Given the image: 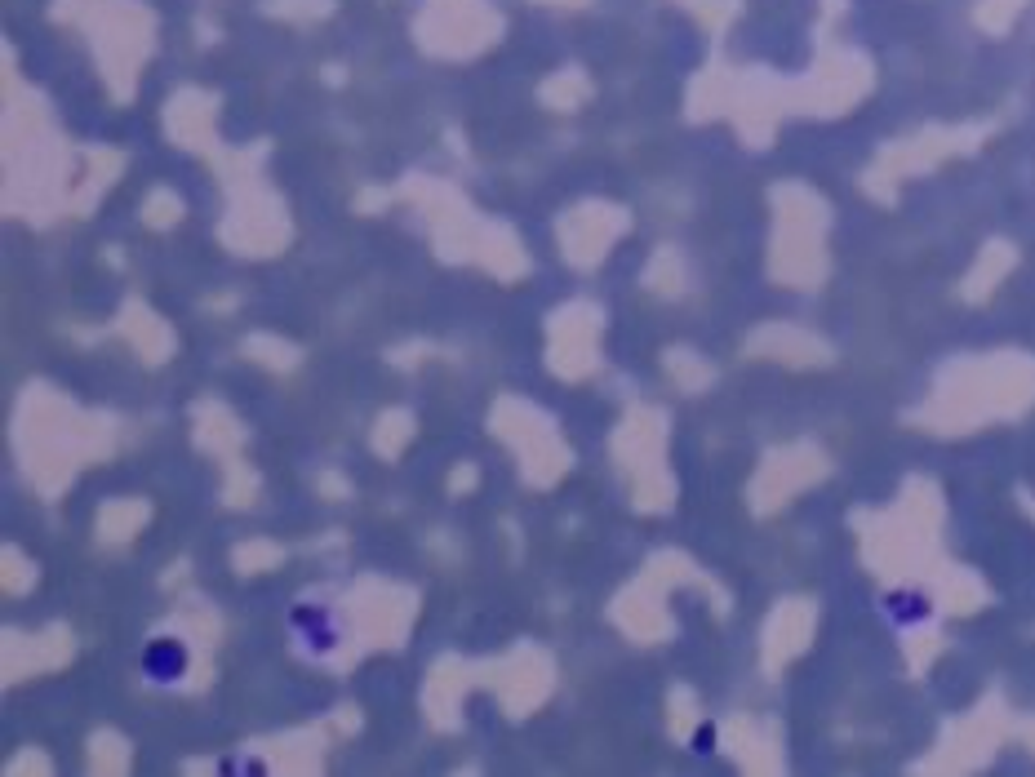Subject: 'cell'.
<instances>
[{
	"instance_id": "obj_1",
	"label": "cell",
	"mask_w": 1035,
	"mask_h": 777,
	"mask_svg": "<svg viewBox=\"0 0 1035 777\" xmlns=\"http://www.w3.org/2000/svg\"><path fill=\"white\" fill-rule=\"evenodd\" d=\"M187 649L178 640H152L147 644V658H143V671L152 675L156 684H174V680H183L187 675Z\"/></svg>"
}]
</instances>
